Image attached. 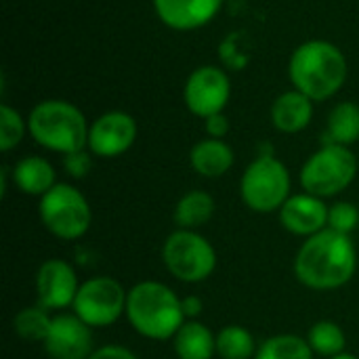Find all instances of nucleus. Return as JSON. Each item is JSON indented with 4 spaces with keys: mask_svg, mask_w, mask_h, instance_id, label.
I'll use <instances>...</instances> for the list:
<instances>
[{
    "mask_svg": "<svg viewBox=\"0 0 359 359\" xmlns=\"http://www.w3.org/2000/svg\"><path fill=\"white\" fill-rule=\"evenodd\" d=\"M330 359H359L358 355H353V353H341V355H334V358H330Z\"/></svg>",
    "mask_w": 359,
    "mask_h": 359,
    "instance_id": "32",
    "label": "nucleus"
},
{
    "mask_svg": "<svg viewBox=\"0 0 359 359\" xmlns=\"http://www.w3.org/2000/svg\"><path fill=\"white\" fill-rule=\"evenodd\" d=\"M316 353L307 339L299 334H276L259 343L255 359H313Z\"/></svg>",
    "mask_w": 359,
    "mask_h": 359,
    "instance_id": "23",
    "label": "nucleus"
},
{
    "mask_svg": "<svg viewBox=\"0 0 359 359\" xmlns=\"http://www.w3.org/2000/svg\"><path fill=\"white\" fill-rule=\"evenodd\" d=\"M307 343L313 349L316 355L330 359L334 355L345 353L347 347V337L343 332V328L332 322V320H320L316 322L309 332H307Z\"/></svg>",
    "mask_w": 359,
    "mask_h": 359,
    "instance_id": "24",
    "label": "nucleus"
},
{
    "mask_svg": "<svg viewBox=\"0 0 359 359\" xmlns=\"http://www.w3.org/2000/svg\"><path fill=\"white\" fill-rule=\"evenodd\" d=\"M215 210H217V202L208 191L191 189L179 198L172 219H175L177 229L198 231L202 225H206L215 217Z\"/></svg>",
    "mask_w": 359,
    "mask_h": 359,
    "instance_id": "20",
    "label": "nucleus"
},
{
    "mask_svg": "<svg viewBox=\"0 0 359 359\" xmlns=\"http://www.w3.org/2000/svg\"><path fill=\"white\" fill-rule=\"evenodd\" d=\"M290 189V172L286 164L273 154H261L246 166L240 179L242 202L246 208L259 215L280 212V208L292 196Z\"/></svg>",
    "mask_w": 359,
    "mask_h": 359,
    "instance_id": "5",
    "label": "nucleus"
},
{
    "mask_svg": "<svg viewBox=\"0 0 359 359\" xmlns=\"http://www.w3.org/2000/svg\"><path fill=\"white\" fill-rule=\"evenodd\" d=\"M359 227V208L353 202L339 200L328 206V229L351 236Z\"/></svg>",
    "mask_w": 359,
    "mask_h": 359,
    "instance_id": "27",
    "label": "nucleus"
},
{
    "mask_svg": "<svg viewBox=\"0 0 359 359\" xmlns=\"http://www.w3.org/2000/svg\"><path fill=\"white\" fill-rule=\"evenodd\" d=\"M313 101L297 88L282 93L271 105V122L280 133L297 135L311 124Z\"/></svg>",
    "mask_w": 359,
    "mask_h": 359,
    "instance_id": "16",
    "label": "nucleus"
},
{
    "mask_svg": "<svg viewBox=\"0 0 359 359\" xmlns=\"http://www.w3.org/2000/svg\"><path fill=\"white\" fill-rule=\"evenodd\" d=\"M223 0H154L156 15L177 32H191L208 25L221 11Z\"/></svg>",
    "mask_w": 359,
    "mask_h": 359,
    "instance_id": "15",
    "label": "nucleus"
},
{
    "mask_svg": "<svg viewBox=\"0 0 359 359\" xmlns=\"http://www.w3.org/2000/svg\"><path fill=\"white\" fill-rule=\"evenodd\" d=\"M359 141V105L353 101L337 103L326 122L324 145H353Z\"/></svg>",
    "mask_w": 359,
    "mask_h": 359,
    "instance_id": "21",
    "label": "nucleus"
},
{
    "mask_svg": "<svg viewBox=\"0 0 359 359\" xmlns=\"http://www.w3.org/2000/svg\"><path fill=\"white\" fill-rule=\"evenodd\" d=\"M124 318L139 337L149 341H172L185 324L181 297L156 280H143L128 288Z\"/></svg>",
    "mask_w": 359,
    "mask_h": 359,
    "instance_id": "3",
    "label": "nucleus"
},
{
    "mask_svg": "<svg viewBox=\"0 0 359 359\" xmlns=\"http://www.w3.org/2000/svg\"><path fill=\"white\" fill-rule=\"evenodd\" d=\"M38 305L48 311H63L74 305L80 290L78 273L65 259H46L34 280Z\"/></svg>",
    "mask_w": 359,
    "mask_h": 359,
    "instance_id": "11",
    "label": "nucleus"
},
{
    "mask_svg": "<svg viewBox=\"0 0 359 359\" xmlns=\"http://www.w3.org/2000/svg\"><path fill=\"white\" fill-rule=\"evenodd\" d=\"M257 349L255 334L240 324H227L217 332V355L221 359H255Z\"/></svg>",
    "mask_w": 359,
    "mask_h": 359,
    "instance_id": "22",
    "label": "nucleus"
},
{
    "mask_svg": "<svg viewBox=\"0 0 359 359\" xmlns=\"http://www.w3.org/2000/svg\"><path fill=\"white\" fill-rule=\"evenodd\" d=\"M231 97V82L221 67L202 65L194 69L185 82L183 99L187 109L198 118H210L223 114Z\"/></svg>",
    "mask_w": 359,
    "mask_h": 359,
    "instance_id": "10",
    "label": "nucleus"
},
{
    "mask_svg": "<svg viewBox=\"0 0 359 359\" xmlns=\"http://www.w3.org/2000/svg\"><path fill=\"white\" fill-rule=\"evenodd\" d=\"M50 311L36 303L32 307H23L21 311H17V316L13 318V330L21 341L42 345L50 330Z\"/></svg>",
    "mask_w": 359,
    "mask_h": 359,
    "instance_id": "25",
    "label": "nucleus"
},
{
    "mask_svg": "<svg viewBox=\"0 0 359 359\" xmlns=\"http://www.w3.org/2000/svg\"><path fill=\"white\" fill-rule=\"evenodd\" d=\"M233 149L223 139H202L189 151L191 168L206 179H219L227 175L233 166Z\"/></svg>",
    "mask_w": 359,
    "mask_h": 359,
    "instance_id": "18",
    "label": "nucleus"
},
{
    "mask_svg": "<svg viewBox=\"0 0 359 359\" xmlns=\"http://www.w3.org/2000/svg\"><path fill=\"white\" fill-rule=\"evenodd\" d=\"M27 133V120L11 105H0V149L6 154L15 149Z\"/></svg>",
    "mask_w": 359,
    "mask_h": 359,
    "instance_id": "26",
    "label": "nucleus"
},
{
    "mask_svg": "<svg viewBox=\"0 0 359 359\" xmlns=\"http://www.w3.org/2000/svg\"><path fill=\"white\" fill-rule=\"evenodd\" d=\"M50 359H88L95 351L93 328L86 326L74 311L53 316L50 330L42 343Z\"/></svg>",
    "mask_w": 359,
    "mask_h": 359,
    "instance_id": "13",
    "label": "nucleus"
},
{
    "mask_svg": "<svg viewBox=\"0 0 359 359\" xmlns=\"http://www.w3.org/2000/svg\"><path fill=\"white\" fill-rule=\"evenodd\" d=\"M282 227L299 238H311L328 229V204L307 191L292 194L278 212Z\"/></svg>",
    "mask_w": 359,
    "mask_h": 359,
    "instance_id": "14",
    "label": "nucleus"
},
{
    "mask_svg": "<svg viewBox=\"0 0 359 359\" xmlns=\"http://www.w3.org/2000/svg\"><path fill=\"white\" fill-rule=\"evenodd\" d=\"M181 307H183L185 320H198L204 311V301L198 294H187V297H181Z\"/></svg>",
    "mask_w": 359,
    "mask_h": 359,
    "instance_id": "31",
    "label": "nucleus"
},
{
    "mask_svg": "<svg viewBox=\"0 0 359 359\" xmlns=\"http://www.w3.org/2000/svg\"><path fill=\"white\" fill-rule=\"evenodd\" d=\"M137 141V122L130 114L114 109L101 114L88 128V151L97 158H118Z\"/></svg>",
    "mask_w": 359,
    "mask_h": 359,
    "instance_id": "12",
    "label": "nucleus"
},
{
    "mask_svg": "<svg viewBox=\"0 0 359 359\" xmlns=\"http://www.w3.org/2000/svg\"><path fill=\"white\" fill-rule=\"evenodd\" d=\"M358 177V158L345 145H322L307 158L299 181L303 191L322 200L343 194Z\"/></svg>",
    "mask_w": 359,
    "mask_h": 359,
    "instance_id": "7",
    "label": "nucleus"
},
{
    "mask_svg": "<svg viewBox=\"0 0 359 359\" xmlns=\"http://www.w3.org/2000/svg\"><path fill=\"white\" fill-rule=\"evenodd\" d=\"M88 128L86 116L63 99L40 101L27 116V135L40 147L61 156L86 149Z\"/></svg>",
    "mask_w": 359,
    "mask_h": 359,
    "instance_id": "4",
    "label": "nucleus"
},
{
    "mask_svg": "<svg viewBox=\"0 0 359 359\" xmlns=\"http://www.w3.org/2000/svg\"><path fill=\"white\" fill-rule=\"evenodd\" d=\"M11 179L21 194L42 198L57 185V170L42 156H25L13 166Z\"/></svg>",
    "mask_w": 359,
    "mask_h": 359,
    "instance_id": "17",
    "label": "nucleus"
},
{
    "mask_svg": "<svg viewBox=\"0 0 359 359\" xmlns=\"http://www.w3.org/2000/svg\"><path fill=\"white\" fill-rule=\"evenodd\" d=\"M358 269V250L351 236L324 229L307 238L294 257L297 280L320 292L337 290L349 284Z\"/></svg>",
    "mask_w": 359,
    "mask_h": 359,
    "instance_id": "1",
    "label": "nucleus"
},
{
    "mask_svg": "<svg viewBox=\"0 0 359 359\" xmlns=\"http://www.w3.org/2000/svg\"><path fill=\"white\" fill-rule=\"evenodd\" d=\"M204 126L210 139H225L229 133V118L225 114H215L204 120Z\"/></svg>",
    "mask_w": 359,
    "mask_h": 359,
    "instance_id": "30",
    "label": "nucleus"
},
{
    "mask_svg": "<svg viewBox=\"0 0 359 359\" xmlns=\"http://www.w3.org/2000/svg\"><path fill=\"white\" fill-rule=\"evenodd\" d=\"M166 271L183 284L206 282L217 269V250L208 238L194 229H175L162 244Z\"/></svg>",
    "mask_w": 359,
    "mask_h": 359,
    "instance_id": "8",
    "label": "nucleus"
},
{
    "mask_svg": "<svg viewBox=\"0 0 359 359\" xmlns=\"http://www.w3.org/2000/svg\"><path fill=\"white\" fill-rule=\"evenodd\" d=\"M38 215L44 229L63 242L84 238L93 223L86 196L72 183H57L46 191L38 202Z\"/></svg>",
    "mask_w": 359,
    "mask_h": 359,
    "instance_id": "6",
    "label": "nucleus"
},
{
    "mask_svg": "<svg viewBox=\"0 0 359 359\" xmlns=\"http://www.w3.org/2000/svg\"><path fill=\"white\" fill-rule=\"evenodd\" d=\"M172 349L179 359H215L217 334L200 320H185L172 337Z\"/></svg>",
    "mask_w": 359,
    "mask_h": 359,
    "instance_id": "19",
    "label": "nucleus"
},
{
    "mask_svg": "<svg viewBox=\"0 0 359 359\" xmlns=\"http://www.w3.org/2000/svg\"><path fill=\"white\" fill-rule=\"evenodd\" d=\"M128 290L111 276H95L80 284L72 311L93 330L109 328L126 316Z\"/></svg>",
    "mask_w": 359,
    "mask_h": 359,
    "instance_id": "9",
    "label": "nucleus"
},
{
    "mask_svg": "<svg viewBox=\"0 0 359 359\" xmlns=\"http://www.w3.org/2000/svg\"><path fill=\"white\" fill-rule=\"evenodd\" d=\"M63 170L72 179H84V177H88V172L93 170V154L88 151V147L63 156Z\"/></svg>",
    "mask_w": 359,
    "mask_h": 359,
    "instance_id": "28",
    "label": "nucleus"
},
{
    "mask_svg": "<svg viewBox=\"0 0 359 359\" xmlns=\"http://www.w3.org/2000/svg\"><path fill=\"white\" fill-rule=\"evenodd\" d=\"M88 359H139L135 351H130L124 345H103L93 351Z\"/></svg>",
    "mask_w": 359,
    "mask_h": 359,
    "instance_id": "29",
    "label": "nucleus"
},
{
    "mask_svg": "<svg viewBox=\"0 0 359 359\" xmlns=\"http://www.w3.org/2000/svg\"><path fill=\"white\" fill-rule=\"evenodd\" d=\"M292 86L311 101H328L347 80V59L328 40H309L294 48L288 65Z\"/></svg>",
    "mask_w": 359,
    "mask_h": 359,
    "instance_id": "2",
    "label": "nucleus"
}]
</instances>
